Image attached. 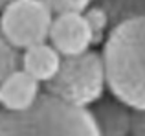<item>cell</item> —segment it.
<instances>
[{
  "label": "cell",
  "instance_id": "cell-1",
  "mask_svg": "<svg viewBox=\"0 0 145 136\" xmlns=\"http://www.w3.org/2000/svg\"><path fill=\"white\" fill-rule=\"evenodd\" d=\"M103 74L110 96L131 110H145V18L129 17L112 26L103 41Z\"/></svg>",
  "mask_w": 145,
  "mask_h": 136
},
{
  "label": "cell",
  "instance_id": "cell-2",
  "mask_svg": "<svg viewBox=\"0 0 145 136\" xmlns=\"http://www.w3.org/2000/svg\"><path fill=\"white\" fill-rule=\"evenodd\" d=\"M0 136H99L88 110L42 92L22 112L0 109Z\"/></svg>",
  "mask_w": 145,
  "mask_h": 136
},
{
  "label": "cell",
  "instance_id": "cell-3",
  "mask_svg": "<svg viewBox=\"0 0 145 136\" xmlns=\"http://www.w3.org/2000/svg\"><path fill=\"white\" fill-rule=\"evenodd\" d=\"M105 74L101 55L88 50L75 57H63L57 74L44 85L42 92L74 107L88 109L105 96Z\"/></svg>",
  "mask_w": 145,
  "mask_h": 136
},
{
  "label": "cell",
  "instance_id": "cell-4",
  "mask_svg": "<svg viewBox=\"0 0 145 136\" xmlns=\"http://www.w3.org/2000/svg\"><path fill=\"white\" fill-rule=\"evenodd\" d=\"M53 15L40 0H11L0 9V33L13 50L46 42Z\"/></svg>",
  "mask_w": 145,
  "mask_h": 136
},
{
  "label": "cell",
  "instance_id": "cell-5",
  "mask_svg": "<svg viewBox=\"0 0 145 136\" xmlns=\"http://www.w3.org/2000/svg\"><path fill=\"white\" fill-rule=\"evenodd\" d=\"M46 42L61 57H75L90 50L92 37L83 13L55 15L52 18Z\"/></svg>",
  "mask_w": 145,
  "mask_h": 136
},
{
  "label": "cell",
  "instance_id": "cell-6",
  "mask_svg": "<svg viewBox=\"0 0 145 136\" xmlns=\"http://www.w3.org/2000/svg\"><path fill=\"white\" fill-rule=\"evenodd\" d=\"M40 94V83L29 77L24 70L17 68L0 83V109L7 112H22L31 107Z\"/></svg>",
  "mask_w": 145,
  "mask_h": 136
},
{
  "label": "cell",
  "instance_id": "cell-7",
  "mask_svg": "<svg viewBox=\"0 0 145 136\" xmlns=\"http://www.w3.org/2000/svg\"><path fill=\"white\" fill-rule=\"evenodd\" d=\"M86 110L99 136H129L132 110L121 101H118L116 97L101 96Z\"/></svg>",
  "mask_w": 145,
  "mask_h": 136
},
{
  "label": "cell",
  "instance_id": "cell-8",
  "mask_svg": "<svg viewBox=\"0 0 145 136\" xmlns=\"http://www.w3.org/2000/svg\"><path fill=\"white\" fill-rule=\"evenodd\" d=\"M61 59L63 57L48 42H40L26 48V50H22V54H18V68L24 70L37 83L46 85L57 74Z\"/></svg>",
  "mask_w": 145,
  "mask_h": 136
},
{
  "label": "cell",
  "instance_id": "cell-9",
  "mask_svg": "<svg viewBox=\"0 0 145 136\" xmlns=\"http://www.w3.org/2000/svg\"><path fill=\"white\" fill-rule=\"evenodd\" d=\"M83 18H85L86 26H88L90 37H92V46H97L105 41L106 33H108L110 18L106 11L99 6H88L83 11Z\"/></svg>",
  "mask_w": 145,
  "mask_h": 136
},
{
  "label": "cell",
  "instance_id": "cell-10",
  "mask_svg": "<svg viewBox=\"0 0 145 136\" xmlns=\"http://www.w3.org/2000/svg\"><path fill=\"white\" fill-rule=\"evenodd\" d=\"M50 9V13L66 15V13H83L88 6H92L94 0H40Z\"/></svg>",
  "mask_w": 145,
  "mask_h": 136
},
{
  "label": "cell",
  "instance_id": "cell-11",
  "mask_svg": "<svg viewBox=\"0 0 145 136\" xmlns=\"http://www.w3.org/2000/svg\"><path fill=\"white\" fill-rule=\"evenodd\" d=\"M17 68H18V52L13 50L0 33V83L4 81V77L9 72L17 70Z\"/></svg>",
  "mask_w": 145,
  "mask_h": 136
},
{
  "label": "cell",
  "instance_id": "cell-12",
  "mask_svg": "<svg viewBox=\"0 0 145 136\" xmlns=\"http://www.w3.org/2000/svg\"><path fill=\"white\" fill-rule=\"evenodd\" d=\"M129 136H145V114H143V110H132L131 112Z\"/></svg>",
  "mask_w": 145,
  "mask_h": 136
},
{
  "label": "cell",
  "instance_id": "cell-13",
  "mask_svg": "<svg viewBox=\"0 0 145 136\" xmlns=\"http://www.w3.org/2000/svg\"><path fill=\"white\" fill-rule=\"evenodd\" d=\"M9 2H11V0H0V9H2L6 4H9Z\"/></svg>",
  "mask_w": 145,
  "mask_h": 136
}]
</instances>
